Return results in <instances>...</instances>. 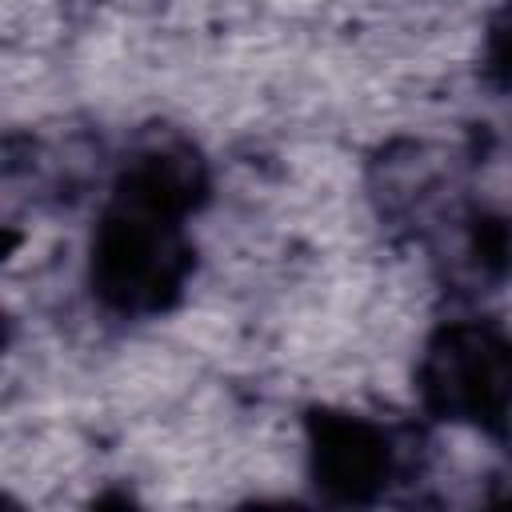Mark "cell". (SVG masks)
Masks as SVG:
<instances>
[{
    "label": "cell",
    "instance_id": "cell-1",
    "mask_svg": "<svg viewBox=\"0 0 512 512\" xmlns=\"http://www.w3.org/2000/svg\"><path fill=\"white\" fill-rule=\"evenodd\" d=\"M92 288L112 312H160L188 276V244L180 216L148 208L116 192V204L96 224L92 240Z\"/></svg>",
    "mask_w": 512,
    "mask_h": 512
},
{
    "label": "cell",
    "instance_id": "cell-3",
    "mask_svg": "<svg viewBox=\"0 0 512 512\" xmlns=\"http://www.w3.org/2000/svg\"><path fill=\"white\" fill-rule=\"evenodd\" d=\"M308 468L336 500H368L392 472L388 436L364 416L316 412L308 420Z\"/></svg>",
    "mask_w": 512,
    "mask_h": 512
},
{
    "label": "cell",
    "instance_id": "cell-2",
    "mask_svg": "<svg viewBox=\"0 0 512 512\" xmlns=\"http://www.w3.org/2000/svg\"><path fill=\"white\" fill-rule=\"evenodd\" d=\"M416 388L440 420L496 428L512 416V336L476 320L440 328L424 348Z\"/></svg>",
    "mask_w": 512,
    "mask_h": 512
},
{
    "label": "cell",
    "instance_id": "cell-4",
    "mask_svg": "<svg viewBox=\"0 0 512 512\" xmlns=\"http://www.w3.org/2000/svg\"><path fill=\"white\" fill-rule=\"evenodd\" d=\"M484 72L496 88H512V0L488 20L484 32Z\"/></svg>",
    "mask_w": 512,
    "mask_h": 512
}]
</instances>
